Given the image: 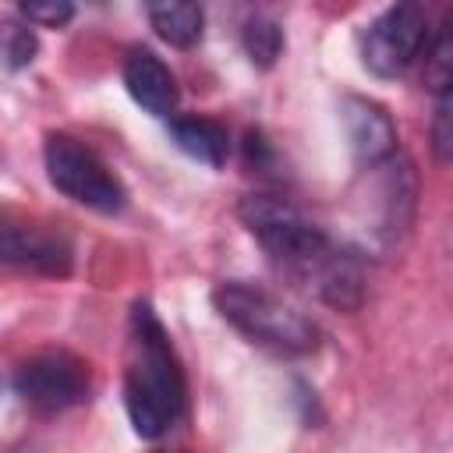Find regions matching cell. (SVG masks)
<instances>
[{
  "label": "cell",
  "mask_w": 453,
  "mask_h": 453,
  "mask_svg": "<svg viewBox=\"0 0 453 453\" xmlns=\"http://www.w3.org/2000/svg\"><path fill=\"white\" fill-rule=\"evenodd\" d=\"M124 85H127V96L145 113H152V117H173L177 99H180V88H177L173 71L152 50L138 46V50L127 53V60H124Z\"/></svg>",
  "instance_id": "cell-9"
},
{
  "label": "cell",
  "mask_w": 453,
  "mask_h": 453,
  "mask_svg": "<svg viewBox=\"0 0 453 453\" xmlns=\"http://www.w3.org/2000/svg\"><path fill=\"white\" fill-rule=\"evenodd\" d=\"M39 53V39L35 28L18 14V18H4L0 21V64L7 71H21L35 60Z\"/></svg>",
  "instance_id": "cell-13"
},
{
  "label": "cell",
  "mask_w": 453,
  "mask_h": 453,
  "mask_svg": "<svg viewBox=\"0 0 453 453\" xmlns=\"http://www.w3.org/2000/svg\"><path fill=\"white\" fill-rule=\"evenodd\" d=\"M18 14L28 21V25H42V28H60L74 18V4L67 0H46V4H21Z\"/></svg>",
  "instance_id": "cell-16"
},
{
  "label": "cell",
  "mask_w": 453,
  "mask_h": 453,
  "mask_svg": "<svg viewBox=\"0 0 453 453\" xmlns=\"http://www.w3.org/2000/svg\"><path fill=\"white\" fill-rule=\"evenodd\" d=\"M124 407H127L131 428L142 439H163L184 418V407H188L180 357L149 301L131 304Z\"/></svg>",
  "instance_id": "cell-2"
},
{
  "label": "cell",
  "mask_w": 453,
  "mask_h": 453,
  "mask_svg": "<svg viewBox=\"0 0 453 453\" xmlns=\"http://www.w3.org/2000/svg\"><path fill=\"white\" fill-rule=\"evenodd\" d=\"M42 159H46L50 184L60 195H67L71 202L96 209L103 216H113L127 205V191H124L120 177L85 142H78L71 134H46Z\"/></svg>",
  "instance_id": "cell-4"
},
{
  "label": "cell",
  "mask_w": 453,
  "mask_h": 453,
  "mask_svg": "<svg viewBox=\"0 0 453 453\" xmlns=\"http://www.w3.org/2000/svg\"><path fill=\"white\" fill-rule=\"evenodd\" d=\"M432 28L421 4H393L361 32V64L375 78H400L428 46Z\"/></svg>",
  "instance_id": "cell-5"
},
{
  "label": "cell",
  "mask_w": 453,
  "mask_h": 453,
  "mask_svg": "<svg viewBox=\"0 0 453 453\" xmlns=\"http://www.w3.org/2000/svg\"><path fill=\"white\" fill-rule=\"evenodd\" d=\"M432 152H435L439 163H449V156H453V103H449V92H446V96H435Z\"/></svg>",
  "instance_id": "cell-15"
},
{
  "label": "cell",
  "mask_w": 453,
  "mask_h": 453,
  "mask_svg": "<svg viewBox=\"0 0 453 453\" xmlns=\"http://www.w3.org/2000/svg\"><path fill=\"white\" fill-rule=\"evenodd\" d=\"M88 389H92L88 365L71 350L32 354L14 372V393L42 414H60V411L85 403Z\"/></svg>",
  "instance_id": "cell-6"
},
{
  "label": "cell",
  "mask_w": 453,
  "mask_h": 453,
  "mask_svg": "<svg viewBox=\"0 0 453 453\" xmlns=\"http://www.w3.org/2000/svg\"><path fill=\"white\" fill-rule=\"evenodd\" d=\"M212 304L241 336H248L258 347L290 357L311 354L319 347V326L262 283L223 280L212 290Z\"/></svg>",
  "instance_id": "cell-3"
},
{
  "label": "cell",
  "mask_w": 453,
  "mask_h": 453,
  "mask_svg": "<svg viewBox=\"0 0 453 453\" xmlns=\"http://www.w3.org/2000/svg\"><path fill=\"white\" fill-rule=\"evenodd\" d=\"M170 142L195 163L219 170L230 156V134L209 117H170Z\"/></svg>",
  "instance_id": "cell-10"
},
{
  "label": "cell",
  "mask_w": 453,
  "mask_h": 453,
  "mask_svg": "<svg viewBox=\"0 0 453 453\" xmlns=\"http://www.w3.org/2000/svg\"><path fill=\"white\" fill-rule=\"evenodd\" d=\"M241 46H244L248 60H251L258 71H269V67L280 60L287 39H283V28H280L276 18H269V14H251V18L241 25Z\"/></svg>",
  "instance_id": "cell-12"
},
{
  "label": "cell",
  "mask_w": 453,
  "mask_h": 453,
  "mask_svg": "<svg viewBox=\"0 0 453 453\" xmlns=\"http://www.w3.org/2000/svg\"><path fill=\"white\" fill-rule=\"evenodd\" d=\"M4 453H39V449H32V446H14V449H4Z\"/></svg>",
  "instance_id": "cell-17"
},
{
  "label": "cell",
  "mask_w": 453,
  "mask_h": 453,
  "mask_svg": "<svg viewBox=\"0 0 453 453\" xmlns=\"http://www.w3.org/2000/svg\"><path fill=\"white\" fill-rule=\"evenodd\" d=\"M425 85L435 96H446L453 85V39H449V18L425 46Z\"/></svg>",
  "instance_id": "cell-14"
},
{
  "label": "cell",
  "mask_w": 453,
  "mask_h": 453,
  "mask_svg": "<svg viewBox=\"0 0 453 453\" xmlns=\"http://www.w3.org/2000/svg\"><path fill=\"white\" fill-rule=\"evenodd\" d=\"M340 120L350 142L354 159L368 170L379 166L382 159L396 156V124L386 113V106H379L375 99L365 96H343L340 103Z\"/></svg>",
  "instance_id": "cell-8"
},
{
  "label": "cell",
  "mask_w": 453,
  "mask_h": 453,
  "mask_svg": "<svg viewBox=\"0 0 453 453\" xmlns=\"http://www.w3.org/2000/svg\"><path fill=\"white\" fill-rule=\"evenodd\" d=\"M241 223L255 234L265 255L297 283L315 290L336 311H357L365 301V269L361 258L340 248L322 226H315L301 209L280 195H244L237 205Z\"/></svg>",
  "instance_id": "cell-1"
},
{
  "label": "cell",
  "mask_w": 453,
  "mask_h": 453,
  "mask_svg": "<svg viewBox=\"0 0 453 453\" xmlns=\"http://www.w3.org/2000/svg\"><path fill=\"white\" fill-rule=\"evenodd\" d=\"M71 262H74V251L67 237L32 223L0 219V265L39 273V276H67Z\"/></svg>",
  "instance_id": "cell-7"
},
{
  "label": "cell",
  "mask_w": 453,
  "mask_h": 453,
  "mask_svg": "<svg viewBox=\"0 0 453 453\" xmlns=\"http://www.w3.org/2000/svg\"><path fill=\"white\" fill-rule=\"evenodd\" d=\"M156 35L177 50H191L198 39H202V25H205V14L198 4H180V0H170V4H149L145 7Z\"/></svg>",
  "instance_id": "cell-11"
}]
</instances>
